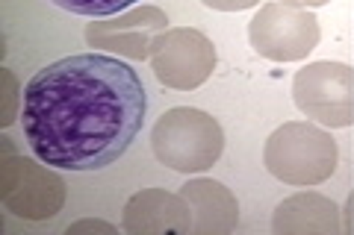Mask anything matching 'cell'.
Returning <instances> with one entry per match:
<instances>
[{
    "instance_id": "13",
    "label": "cell",
    "mask_w": 354,
    "mask_h": 235,
    "mask_svg": "<svg viewBox=\"0 0 354 235\" xmlns=\"http://www.w3.org/2000/svg\"><path fill=\"white\" fill-rule=\"evenodd\" d=\"M283 3H295V6H322V3H328V0H283Z\"/></svg>"
},
{
    "instance_id": "2",
    "label": "cell",
    "mask_w": 354,
    "mask_h": 235,
    "mask_svg": "<svg viewBox=\"0 0 354 235\" xmlns=\"http://www.w3.org/2000/svg\"><path fill=\"white\" fill-rule=\"evenodd\" d=\"M151 144L153 156L162 165L183 174H198L218 162L221 150H225V136H221L216 118H209L207 112L177 106L153 124Z\"/></svg>"
},
{
    "instance_id": "7",
    "label": "cell",
    "mask_w": 354,
    "mask_h": 235,
    "mask_svg": "<svg viewBox=\"0 0 354 235\" xmlns=\"http://www.w3.org/2000/svg\"><path fill=\"white\" fill-rule=\"evenodd\" d=\"M165 27H169V18L157 6H136L118 18L88 24L86 41L92 48L113 50L127 59H151L153 41L162 36Z\"/></svg>"
},
{
    "instance_id": "6",
    "label": "cell",
    "mask_w": 354,
    "mask_h": 235,
    "mask_svg": "<svg viewBox=\"0 0 354 235\" xmlns=\"http://www.w3.org/2000/svg\"><path fill=\"white\" fill-rule=\"evenodd\" d=\"M151 68L165 88L189 92L207 83L216 68V48L201 30L174 27L153 41Z\"/></svg>"
},
{
    "instance_id": "11",
    "label": "cell",
    "mask_w": 354,
    "mask_h": 235,
    "mask_svg": "<svg viewBox=\"0 0 354 235\" xmlns=\"http://www.w3.org/2000/svg\"><path fill=\"white\" fill-rule=\"evenodd\" d=\"M209 9H221V12H239V9H251L257 0H201Z\"/></svg>"
},
{
    "instance_id": "1",
    "label": "cell",
    "mask_w": 354,
    "mask_h": 235,
    "mask_svg": "<svg viewBox=\"0 0 354 235\" xmlns=\"http://www.w3.org/2000/svg\"><path fill=\"white\" fill-rule=\"evenodd\" d=\"M142 76L106 53L50 62L24 85L21 127L30 150L62 171H101L133 144L145 124Z\"/></svg>"
},
{
    "instance_id": "3",
    "label": "cell",
    "mask_w": 354,
    "mask_h": 235,
    "mask_svg": "<svg viewBox=\"0 0 354 235\" xmlns=\"http://www.w3.org/2000/svg\"><path fill=\"white\" fill-rule=\"evenodd\" d=\"M266 167L286 185H319L337 167V141L328 132L292 121L266 141Z\"/></svg>"
},
{
    "instance_id": "10",
    "label": "cell",
    "mask_w": 354,
    "mask_h": 235,
    "mask_svg": "<svg viewBox=\"0 0 354 235\" xmlns=\"http://www.w3.org/2000/svg\"><path fill=\"white\" fill-rule=\"evenodd\" d=\"M65 12L74 15H86V18H106V15H118L124 9L136 6L139 0H50Z\"/></svg>"
},
{
    "instance_id": "5",
    "label": "cell",
    "mask_w": 354,
    "mask_h": 235,
    "mask_svg": "<svg viewBox=\"0 0 354 235\" xmlns=\"http://www.w3.org/2000/svg\"><path fill=\"white\" fill-rule=\"evenodd\" d=\"M251 48L272 62L304 59L319 44V21L295 3H266L248 24Z\"/></svg>"
},
{
    "instance_id": "9",
    "label": "cell",
    "mask_w": 354,
    "mask_h": 235,
    "mask_svg": "<svg viewBox=\"0 0 354 235\" xmlns=\"http://www.w3.org/2000/svg\"><path fill=\"white\" fill-rule=\"evenodd\" d=\"M183 200L198 215V232H230L236 227V203L227 188L213 180H192L183 185Z\"/></svg>"
},
{
    "instance_id": "8",
    "label": "cell",
    "mask_w": 354,
    "mask_h": 235,
    "mask_svg": "<svg viewBox=\"0 0 354 235\" xmlns=\"http://www.w3.org/2000/svg\"><path fill=\"white\" fill-rule=\"evenodd\" d=\"M189 203L183 194L165 192H139L124 206V229L127 232H186L192 229Z\"/></svg>"
},
{
    "instance_id": "4",
    "label": "cell",
    "mask_w": 354,
    "mask_h": 235,
    "mask_svg": "<svg viewBox=\"0 0 354 235\" xmlns=\"http://www.w3.org/2000/svg\"><path fill=\"white\" fill-rule=\"evenodd\" d=\"M295 106L325 127L354 124V71L342 62H313L295 74Z\"/></svg>"
},
{
    "instance_id": "12",
    "label": "cell",
    "mask_w": 354,
    "mask_h": 235,
    "mask_svg": "<svg viewBox=\"0 0 354 235\" xmlns=\"http://www.w3.org/2000/svg\"><path fill=\"white\" fill-rule=\"evenodd\" d=\"M83 229H101V232H113V227L109 223H92V221H83V223H74V227H68V235L71 232H83Z\"/></svg>"
}]
</instances>
